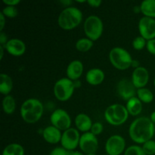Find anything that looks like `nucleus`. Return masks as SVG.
I'll list each match as a JSON object with an SVG mask.
<instances>
[{"label": "nucleus", "instance_id": "nucleus-10", "mask_svg": "<svg viewBox=\"0 0 155 155\" xmlns=\"http://www.w3.org/2000/svg\"><path fill=\"white\" fill-rule=\"evenodd\" d=\"M126 151V141L120 135H114L107 139L105 151L107 155H120Z\"/></svg>", "mask_w": 155, "mask_h": 155}, {"label": "nucleus", "instance_id": "nucleus-26", "mask_svg": "<svg viewBox=\"0 0 155 155\" xmlns=\"http://www.w3.org/2000/svg\"><path fill=\"white\" fill-rule=\"evenodd\" d=\"M75 46L77 51H81V52H86L92 48L93 41L89 39V38H82L77 40Z\"/></svg>", "mask_w": 155, "mask_h": 155}, {"label": "nucleus", "instance_id": "nucleus-45", "mask_svg": "<svg viewBox=\"0 0 155 155\" xmlns=\"http://www.w3.org/2000/svg\"><path fill=\"white\" fill-rule=\"evenodd\" d=\"M154 136H155V132H154Z\"/></svg>", "mask_w": 155, "mask_h": 155}, {"label": "nucleus", "instance_id": "nucleus-14", "mask_svg": "<svg viewBox=\"0 0 155 155\" xmlns=\"http://www.w3.org/2000/svg\"><path fill=\"white\" fill-rule=\"evenodd\" d=\"M132 82L137 89L145 88L149 80V73L148 70L143 67L135 68L132 74Z\"/></svg>", "mask_w": 155, "mask_h": 155}, {"label": "nucleus", "instance_id": "nucleus-31", "mask_svg": "<svg viewBox=\"0 0 155 155\" xmlns=\"http://www.w3.org/2000/svg\"><path fill=\"white\" fill-rule=\"evenodd\" d=\"M104 130V127H103V124L100 122H95L92 124V128H91L90 132L95 136H98V135L101 134V133Z\"/></svg>", "mask_w": 155, "mask_h": 155}, {"label": "nucleus", "instance_id": "nucleus-16", "mask_svg": "<svg viewBox=\"0 0 155 155\" xmlns=\"http://www.w3.org/2000/svg\"><path fill=\"white\" fill-rule=\"evenodd\" d=\"M83 64L79 60H74L68 64L67 68V77L72 81H77L83 73Z\"/></svg>", "mask_w": 155, "mask_h": 155}, {"label": "nucleus", "instance_id": "nucleus-2", "mask_svg": "<svg viewBox=\"0 0 155 155\" xmlns=\"http://www.w3.org/2000/svg\"><path fill=\"white\" fill-rule=\"evenodd\" d=\"M44 111L42 103L36 98H29L21 104L20 113L23 120L27 124H33L41 119Z\"/></svg>", "mask_w": 155, "mask_h": 155}, {"label": "nucleus", "instance_id": "nucleus-37", "mask_svg": "<svg viewBox=\"0 0 155 155\" xmlns=\"http://www.w3.org/2000/svg\"><path fill=\"white\" fill-rule=\"evenodd\" d=\"M5 24V16L2 14V12H0V31L2 32L4 29Z\"/></svg>", "mask_w": 155, "mask_h": 155}, {"label": "nucleus", "instance_id": "nucleus-3", "mask_svg": "<svg viewBox=\"0 0 155 155\" xmlns=\"http://www.w3.org/2000/svg\"><path fill=\"white\" fill-rule=\"evenodd\" d=\"M83 21V13L79 8L73 6L67 7L62 11L58 18V24L61 29L71 30L76 28Z\"/></svg>", "mask_w": 155, "mask_h": 155}, {"label": "nucleus", "instance_id": "nucleus-19", "mask_svg": "<svg viewBox=\"0 0 155 155\" xmlns=\"http://www.w3.org/2000/svg\"><path fill=\"white\" fill-rule=\"evenodd\" d=\"M104 73L98 68H92L86 74V80L91 86H98L103 83L104 80Z\"/></svg>", "mask_w": 155, "mask_h": 155}, {"label": "nucleus", "instance_id": "nucleus-33", "mask_svg": "<svg viewBox=\"0 0 155 155\" xmlns=\"http://www.w3.org/2000/svg\"><path fill=\"white\" fill-rule=\"evenodd\" d=\"M146 48L148 52L151 53L153 55H155V39L147 41Z\"/></svg>", "mask_w": 155, "mask_h": 155}, {"label": "nucleus", "instance_id": "nucleus-39", "mask_svg": "<svg viewBox=\"0 0 155 155\" xmlns=\"http://www.w3.org/2000/svg\"><path fill=\"white\" fill-rule=\"evenodd\" d=\"M150 120H151V121H152V123L154 124H155V111H153L152 113L151 114V115H150Z\"/></svg>", "mask_w": 155, "mask_h": 155}, {"label": "nucleus", "instance_id": "nucleus-44", "mask_svg": "<svg viewBox=\"0 0 155 155\" xmlns=\"http://www.w3.org/2000/svg\"><path fill=\"white\" fill-rule=\"evenodd\" d=\"M154 86H155V79L154 80Z\"/></svg>", "mask_w": 155, "mask_h": 155}, {"label": "nucleus", "instance_id": "nucleus-32", "mask_svg": "<svg viewBox=\"0 0 155 155\" xmlns=\"http://www.w3.org/2000/svg\"><path fill=\"white\" fill-rule=\"evenodd\" d=\"M49 155H71V152L62 147H57L50 152Z\"/></svg>", "mask_w": 155, "mask_h": 155}, {"label": "nucleus", "instance_id": "nucleus-20", "mask_svg": "<svg viewBox=\"0 0 155 155\" xmlns=\"http://www.w3.org/2000/svg\"><path fill=\"white\" fill-rule=\"evenodd\" d=\"M126 107L129 114L133 117L138 116L142 113V102L137 98V96L133 97L127 101Z\"/></svg>", "mask_w": 155, "mask_h": 155}, {"label": "nucleus", "instance_id": "nucleus-24", "mask_svg": "<svg viewBox=\"0 0 155 155\" xmlns=\"http://www.w3.org/2000/svg\"><path fill=\"white\" fill-rule=\"evenodd\" d=\"M24 148L18 143H11L3 149L2 155H24Z\"/></svg>", "mask_w": 155, "mask_h": 155}, {"label": "nucleus", "instance_id": "nucleus-38", "mask_svg": "<svg viewBox=\"0 0 155 155\" xmlns=\"http://www.w3.org/2000/svg\"><path fill=\"white\" fill-rule=\"evenodd\" d=\"M4 49H5V47L4 46H2L0 45V59L2 60L3 58V55H4Z\"/></svg>", "mask_w": 155, "mask_h": 155}, {"label": "nucleus", "instance_id": "nucleus-41", "mask_svg": "<svg viewBox=\"0 0 155 155\" xmlns=\"http://www.w3.org/2000/svg\"><path fill=\"white\" fill-rule=\"evenodd\" d=\"M61 2L62 4H64L65 5L70 7V5H71V4L72 3V2L71 1H61Z\"/></svg>", "mask_w": 155, "mask_h": 155}, {"label": "nucleus", "instance_id": "nucleus-21", "mask_svg": "<svg viewBox=\"0 0 155 155\" xmlns=\"http://www.w3.org/2000/svg\"><path fill=\"white\" fill-rule=\"evenodd\" d=\"M13 89V80L12 77L6 74L0 75V92L5 96L8 95Z\"/></svg>", "mask_w": 155, "mask_h": 155}, {"label": "nucleus", "instance_id": "nucleus-13", "mask_svg": "<svg viewBox=\"0 0 155 155\" xmlns=\"http://www.w3.org/2000/svg\"><path fill=\"white\" fill-rule=\"evenodd\" d=\"M139 31L140 36L147 41L155 39V19L142 17L139 22Z\"/></svg>", "mask_w": 155, "mask_h": 155}, {"label": "nucleus", "instance_id": "nucleus-8", "mask_svg": "<svg viewBox=\"0 0 155 155\" xmlns=\"http://www.w3.org/2000/svg\"><path fill=\"white\" fill-rule=\"evenodd\" d=\"M79 130L77 128H70L62 133L61 145L62 148L71 152L74 151L79 146L80 140V136Z\"/></svg>", "mask_w": 155, "mask_h": 155}, {"label": "nucleus", "instance_id": "nucleus-4", "mask_svg": "<svg viewBox=\"0 0 155 155\" xmlns=\"http://www.w3.org/2000/svg\"><path fill=\"white\" fill-rule=\"evenodd\" d=\"M104 115V119L109 124L117 127L125 124L130 114L126 106L120 104H114L105 109Z\"/></svg>", "mask_w": 155, "mask_h": 155}, {"label": "nucleus", "instance_id": "nucleus-1", "mask_svg": "<svg viewBox=\"0 0 155 155\" xmlns=\"http://www.w3.org/2000/svg\"><path fill=\"white\" fill-rule=\"evenodd\" d=\"M155 126L150 118L140 117L130 124L129 135L132 140L136 144L143 145L148 141L151 140L154 136Z\"/></svg>", "mask_w": 155, "mask_h": 155}, {"label": "nucleus", "instance_id": "nucleus-11", "mask_svg": "<svg viewBox=\"0 0 155 155\" xmlns=\"http://www.w3.org/2000/svg\"><path fill=\"white\" fill-rule=\"evenodd\" d=\"M79 147L84 154H95L98 148L97 136L92 134L91 132L83 133L80 137Z\"/></svg>", "mask_w": 155, "mask_h": 155}, {"label": "nucleus", "instance_id": "nucleus-17", "mask_svg": "<svg viewBox=\"0 0 155 155\" xmlns=\"http://www.w3.org/2000/svg\"><path fill=\"white\" fill-rule=\"evenodd\" d=\"M61 131L52 125L45 127L42 131V137L44 140L49 144H57L61 142Z\"/></svg>", "mask_w": 155, "mask_h": 155}, {"label": "nucleus", "instance_id": "nucleus-25", "mask_svg": "<svg viewBox=\"0 0 155 155\" xmlns=\"http://www.w3.org/2000/svg\"><path fill=\"white\" fill-rule=\"evenodd\" d=\"M137 98L142 101V103L149 104L152 102L154 100V94L150 89L147 88H142V89H137Z\"/></svg>", "mask_w": 155, "mask_h": 155}, {"label": "nucleus", "instance_id": "nucleus-29", "mask_svg": "<svg viewBox=\"0 0 155 155\" xmlns=\"http://www.w3.org/2000/svg\"><path fill=\"white\" fill-rule=\"evenodd\" d=\"M5 18H15L18 16V11L15 6H5L2 11Z\"/></svg>", "mask_w": 155, "mask_h": 155}, {"label": "nucleus", "instance_id": "nucleus-27", "mask_svg": "<svg viewBox=\"0 0 155 155\" xmlns=\"http://www.w3.org/2000/svg\"><path fill=\"white\" fill-rule=\"evenodd\" d=\"M124 155H147L139 145H131L124 151Z\"/></svg>", "mask_w": 155, "mask_h": 155}, {"label": "nucleus", "instance_id": "nucleus-40", "mask_svg": "<svg viewBox=\"0 0 155 155\" xmlns=\"http://www.w3.org/2000/svg\"><path fill=\"white\" fill-rule=\"evenodd\" d=\"M71 155H85L84 153L80 151H71Z\"/></svg>", "mask_w": 155, "mask_h": 155}, {"label": "nucleus", "instance_id": "nucleus-35", "mask_svg": "<svg viewBox=\"0 0 155 155\" xmlns=\"http://www.w3.org/2000/svg\"><path fill=\"white\" fill-rule=\"evenodd\" d=\"M8 41V39L7 35L5 33H3V32H1L0 33V45L5 47Z\"/></svg>", "mask_w": 155, "mask_h": 155}, {"label": "nucleus", "instance_id": "nucleus-36", "mask_svg": "<svg viewBox=\"0 0 155 155\" xmlns=\"http://www.w3.org/2000/svg\"><path fill=\"white\" fill-rule=\"evenodd\" d=\"M2 2L7 6H16L21 2L20 0H3Z\"/></svg>", "mask_w": 155, "mask_h": 155}, {"label": "nucleus", "instance_id": "nucleus-34", "mask_svg": "<svg viewBox=\"0 0 155 155\" xmlns=\"http://www.w3.org/2000/svg\"><path fill=\"white\" fill-rule=\"evenodd\" d=\"M86 2L89 4V6L92 8H98L102 3V1L101 0H88Z\"/></svg>", "mask_w": 155, "mask_h": 155}, {"label": "nucleus", "instance_id": "nucleus-15", "mask_svg": "<svg viewBox=\"0 0 155 155\" xmlns=\"http://www.w3.org/2000/svg\"><path fill=\"white\" fill-rule=\"evenodd\" d=\"M5 49L8 54L15 57L22 56L26 51V45L24 41L19 39H9L6 45H5Z\"/></svg>", "mask_w": 155, "mask_h": 155}, {"label": "nucleus", "instance_id": "nucleus-30", "mask_svg": "<svg viewBox=\"0 0 155 155\" xmlns=\"http://www.w3.org/2000/svg\"><path fill=\"white\" fill-rule=\"evenodd\" d=\"M142 148L147 155H155V141L152 139L144 143Z\"/></svg>", "mask_w": 155, "mask_h": 155}, {"label": "nucleus", "instance_id": "nucleus-7", "mask_svg": "<svg viewBox=\"0 0 155 155\" xmlns=\"http://www.w3.org/2000/svg\"><path fill=\"white\" fill-rule=\"evenodd\" d=\"M75 88L74 81L68 77H64L54 83L53 92L58 101H66L72 97Z\"/></svg>", "mask_w": 155, "mask_h": 155}, {"label": "nucleus", "instance_id": "nucleus-43", "mask_svg": "<svg viewBox=\"0 0 155 155\" xmlns=\"http://www.w3.org/2000/svg\"><path fill=\"white\" fill-rule=\"evenodd\" d=\"M86 155H96L95 154H86Z\"/></svg>", "mask_w": 155, "mask_h": 155}, {"label": "nucleus", "instance_id": "nucleus-42", "mask_svg": "<svg viewBox=\"0 0 155 155\" xmlns=\"http://www.w3.org/2000/svg\"><path fill=\"white\" fill-rule=\"evenodd\" d=\"M77 2H78V3H85V2H86L87 1H86V0H83V1H80V0H77Z\"/></svg>", "mask_w": 155, "mask_h": 155}, {"label": "nucleus", "instance_id": "nucleus-22", "mask_svg": "<svg viewBox=\"0 0 155 155\" xmlns=\"http://www.w3.org/2000/svg\"><path fill=\"white\" fill-rule=\"evenodd\" d=\"M140 11L144 17L155 18V0H145L140 5Z\"/></svg>", "mask_w": 155, "mask_h": 155}, {"label": "nucleus", "instance_id": "nucleus-6", "mask_svg": "<svg viewBox=\"0 0 155 155\" xmlns=\"http://www.w3.org/2000/svg\"><path fill=\"white\" fill-rule=\"evenodd\" d=\"M83 30L87 38L92 41H96L103 33L104 25L99 17L96 15H90L85 20Z\"/></svg>", "mask_w": 155, "mask_h": 155}, {"label": "nucleus", "instance_id": "nucleus-28", "mask_svg": "<svg viewBox=\"0 0 155 155\" xmlns=\"http://www.w3.org/2000/svg\"><path fill=\"white\" fill-rule=\"evenodd\" d=\"M146 45L147 40L141 36H137L136 38H135L133 41V48L137 50V51H141V50H142L145 47H146Z\"/></svg>", "mask_w": 155, "mask_h": 155}, {"label": "nucleus", "instance_id": "nucleus-18", "mask_svg": "<svg viewBox=\"0 0 155 155\" xmlns=\"http://www.w3.org/2000/svg\"><path fill=\"white\" fill-rule=\"evenodd\" d=\"M74 123H75L77 130L83 133L89 132V130H91V128H92V124H93L90 117L84 113L77 114L74 120Z\"/></svg>", "mask_w": 155, "mask_h": 155}, {"label": "nucleus", "instance_id": "nucleus-9", "mask_svg": "<svg viewBox=\"0 0 155 155\" xmlns=\"http://www.w3.org/2000/svg\"><path fill=\"white\" fill-rule=\"evenodd\" d=\"M50 121L51 125L60 130L65 131L71 128V118L69 114L65 110L58 108L54 110L50 116Z\"/></svg>", "mask_w": 155, "mask_h": 155}, {"label": "nucleus", "instance_id": "nucleus-12", "mask_svg": "<svg viewBox=\"0 0 155 155\" xmlns=\"http://www.w3.org/2000/svg\"><path fill=\"white\" fill-rule=\"evenodd\" d=\"M117 91L119 96L127 101L130 98L136 97L137 93V89L133 85L132 80L127 78L120 80L117 86Z\"/></svg>", "mask_w": 155, "mask_h": 155}, {"label": "nucleus", "instance_id": "nucleus-46", "mask_svg": "<svg viewBox=\"0 0 155 155\" xmlns=\"http://www.w3.org/2000/svg\"><path fill=\"white\" fill-rule=\"evenodd\" d=\"M106 155H107V154H106Z\"/></svg>", "mask_w": 155, "mask_h": 155}, {"label": "nucleus", "instance_id": "nucleus-5", "mask_svg": "<svg viewBox=\"0 0 155 155\" xmlns=\"http://www.w3.org/2000/svg\"><path fill=\"white\" fill-rule=\"evenodd\" d=\"M109 60L116 69L125 71L133 64V58L127 50L122 47H114L109 53Z\"/></svg>", "mask_w": 155, "mask_h": 155}, {"label": "nucleus", "instance_id": "nucleus-23", "mask_svg": "<svg viewBox=\"0 0 155 155\" xmlns=\"http://www.w3.org/2000/svg\"><path fill=\"white\" fill-rule=\"evenodd\" d=\"M2 109L6 114H12L16 109V101L12 95H8L2 99Z\"/></svg>", "mask_w": 155, "mask_h": 155}]
</instances>
